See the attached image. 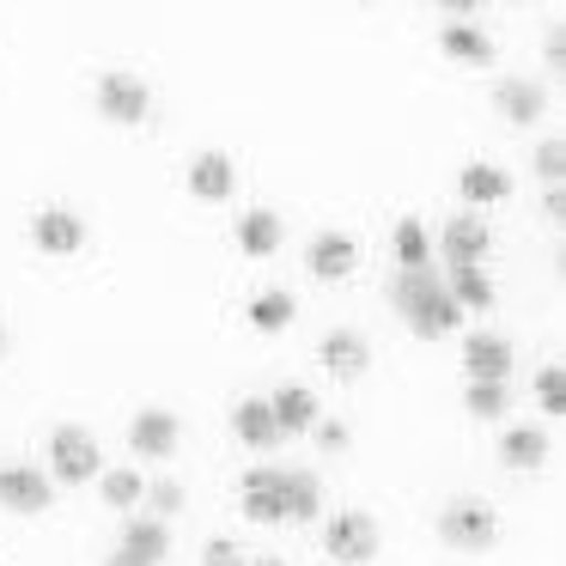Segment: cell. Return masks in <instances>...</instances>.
<instances>
[{
	"instance_id": "6da1fadb",
	"label": "cell",
	"mask_w": 566,
	"mask_h": 566,
	"mask_svg": "<svg viewBox=\"0 0 566 566\" xmlns=\"http://www.w3.org/2000/svg\"><path fill=\"white\" fill-rule=\"evenodd\" d=\"M390 305L408 317V329H415L420 342H439V335H451L457 323H463L457 298L444 293V281H439L432 269H408L402 281L390 286Z\"/></svg>"
},
{
	"instance_id": "7a4b0ae2",
	"label": "cell",
	"mask_w": 566,
	"mask_h": 566,
	"mask_svg": "<svg viewBox=\"0 0 566 566\" xmlns=\"http://www.w3.org/2000/svg\"><path fill=\"white\" fill-rule=\"evenodd\" d=\"M50 469H55V481H67V488L92 481V475L104 469L98 439H92V432H80V427H55V439H50Z\"/></svg>"
},
{
	"instance_id": "3957f363",
	"label": "cell",
	"mask_w": 566,
	"mask_h": 566,
	"mask_svg": "<svg viewBox=\"0 0 566 566\" xmlns=\"http://www.w3.org/2000/svg\"><path fill=\"white\" fill-rule=\"evenodd\" d=\"M323 548H329L342 566H366L371 554H378V524H371L366 512H342V517H329V530H323Z\"/></svg>"
},
{
	"instance_id": "277c9868",
	"label": "cell",
	"mask_w": 566,
	"mask_h": 566,
	"mask_svg": "<svg viewBox=\"0 0 566 566\" xmlns=\"http://www.w3.org/2000/svg\"><path fill=\"white\" fill-rule=\"evenodd\" d=\"M98 111L111 116V123H123V128L147 123V111H153L147 80H135V74H104V80H98Z\"/></svg>"
},
{
	"instance_id": "5b68a950",
	"label": "cell",
	"mask_w": 566,
	"mask_h": 566,
	"mask_svg": "<svg viewBox=\"0 0 566 566\" xmlns=\"http://www.w3.org/2000/svg\"><path fill=\"white\" fill-rule=\"evenodd\" d=\"M439 530H444L451 548H493V536H500L493 512H488V505H475V500H457L451 512L439 517Z\"/></svg>"
},
{
	"instance_id": "8992f818",
	"label": "cell",
	"mask_w": 566,
	"mask_h": 566,
	"mask_svg": "<svg viewBox=\"0 0 566 566\" xmlns=\"http://www.w3.org/2000/svg\"><path fill=\"white\" fill-rule=\"evenodd\" d=\"M439 250H444L451 269H481L488 250H493V232L481 220H451V226H444V238H439Z\"/></svg>"
},
{
	"instance_id": "52a82bcc",
	"label": "cell",
	"mask_w": 566,
	"mask_h": 566,
	"mask_svg": "<svg viewBox=\"0 0 566 566\" xmlns=\"http://www.w3.org/2000/svg\"><path fill=\"white\" fill-rule=\"evenodd\" d=\"M0 505H13V512H43V505H50V475H43V469H25V463L0 469Z\"/></svg>"
},
{
	"instance_id": "ba28073f",
	"label": "cell",
	"mask_w": 566,
	"mask_h": 566,
	"mask_svg": "<svg viewBox=\"0 0 566 566\" xmlns=\"http://www.w3.org/2000/svg\"><path fill=\"white\" fill-rule=\"evenodd\" d=\"M31 238H38V250H50V256H74V250L86 244V226H80L67 208H50V213L31 220Z\"/></svg>"
},
{
	"instance_id": "9c48e42d",
	"label": "cell",
	"mask_w": 566,
	"mask_h": 566,
	"mask_svg": "<svg viewBox=\"0 0 566 566\" xmlns=\"http://www.w3.org/2000/svg\"><path fill=\"white\" fill-rule=\"evenodd\" d=\"M232 159H226V153H196V159H189V196L196 201H226L232 196Z\"/></svg>"
},
{
	"instance_id": "30bf717a",
	"label": "cell",
	"mask_w": 566,
	"mask_h": 566,
	"mask_svg": "<svg viewBox=\"0 0 566 566\" xmlns=\"http://www.w3.org/2000/svg\"><path fill=\"white\" fill-rule=\"evenodd\" d=\"M463 371L469 378H488V384H505V371H512V347H505L500 335H469L463 342Z\"/></svg>"
},
{
	"instance_id": "8fae6325",
	"label": "cell",
	"mask_w": 566,
	"mask_h": 566,
	"mask_svg": "<svg viewBox=\"0 0 566 566\" xmlns=\"http://www.w3.org/2000/svg\"><path fill=\"white\" fill-rule=\"evenodd\" d=\"M354 262H359L354 238H342V232L311 238V274H317V281H347V274H354Z\"/></svg>"
},
{
	"instance_id": "7c38bea8",
	"label": "cell",
	"mask_w": 566,
	"mask_h": 566,
	"mask_svg": "<svg viewBox=\"0 0 566 566\" xmlns=\"http://www.w3.org/2000/svg\"><path fill=\"white\" fill-rule=\"evenodd\" d=\"M128 444H135L140 457H171V451H177V415H165V408H147V415H135V427H128Z\"/></svg>"
},
{
	"instance_id": "4fadbf2b",
	"label": "cell",
	"mask_w": 566,
	"mask_h": 566,
	"mask_svg": "<svg viewBox=\"0 0 566 566\" xmlns=\"http://www.w3.org/2000/svg\"><path fill=\"white\" fill-rule=\"evenodd\" d=\"M366 335H354V329H329L323 335V366L335 371V378H359L366 371Z\"/></svg>"
},
{
	"instance_id": "5bb4252c",
	"label": "cell",
	"mask_w": 566,
	"mask_h": 566,
	"mask_svg": "<svg viewBox=\"0 0 566 566\" xmlns=\"http://www.w3.org/2000/svg\"><path fill=\"white\" fill-rule=\"evenodd\" d=\"M269 408H274V427H281V432H305V427H317V396H311L305 384H286V390H274V396H269Z\"/></svg>"
},
{
	"instance_id": "9a60e30c",
	"label": "cell",
	"mask_w": 566,
	"mask_h": 566,
	"mask_svg": "<svg viewBox=\"0 0 566 566\" xmlns=\"http://www.w3.org/2000/svg\"><path fill=\"white\" fill-rule=\"evenodd\" d=\"M439 50L457 55V62H469V67H488L493 62V38L481 25H469V19H463V25H444L439 31Z\"/></svg>"
},
{
	"instance_id": "2e32d148",
	"label": "cell",
	"mask_w": 566,
	"mask_h": 566,
	"mask_svg": "<svg viewBox=\"0 0 566 566\" xmlns=\"http://www.w3.org/2000/svg\"><path fill=\"white\" fill-rule=\"evenodd\" d=\"M232 427H238V439H244V444H256V451H274V444L286 439V432L274 427V408H269V402H238Z\"/></svg>"
},
{
	"instance_id": "e0dca14e",
	"label": "cell",
	"mask_w": 566,
	"mask_h": 566,
	"mask_svg": "<svg viewBox=\"0 0 566 566\" xmlns=\"http://www.w3.org/2000/svg\"><path fill=\"white\" fill-rule=\"evenodd\" d=\"M123 548H128V554H140L147 566H159V560H165V548H171V536H165L159 517H128V524H123Z\"/></svg>"
},
{
	"instance_id": "ac0fdd59",
	"label": "cell",
	"mask_w": 566,
	"mask_h": 566,
	"mask_svg": "<svg viewBox=\"0 0 566 566\" xmlns=\"http://www.w3.org/2000/svg\"><path fill=\"white\" fill-rule=\"evenodd\" d=\"M238 244H244V256H274V250H281V220H274L269 208L244 213V220H238Z\"/></svg>"
},
{
	"instance_id": "d6986e66",
	"label": "cell",
	"mask_w": 566,
	"mask_h": 566,
	"mask_svg": "<svg viewBox=\"0 0 566 566\" xmlns=\"http://www.w3.org/2000/svg\"><path fill=\"white\" fill-rule=\"evenodd\" d=\"M457 189H463V201H475V208H481V201H505V196H512V177H505L500 165H469V171L457 177Z\"/></svg>"
},
{
	"instance_id": "ffe728a7",
	"label": "cell",
	"mask_w": 566,
	"mask_h": 566,
	"mask_svg": "<svg viewBox=\"0 0 566 566\" xmlns=\"http://www.w3.org/2000/svg\"><path fill=\"white\" fill-rule=\"evenodd\" d=\"M500 457H505L512 469H542V463H548V439H542L536 427H512V432L500 439Z\"/></svg>"
},
{
	"instance_id": "44dd1931",
	"label": "cell",
	"mask_w": 566,
	"mask_h": 566,
	"mask_svg": "<svg viewBox=\"0 0 566 566\" xmlns=\"http://www.w3.org/2000/svg\"><path fill=\"white\" fill-rule=\"evenodd\" d=\"M444 293L457 298V311H493V281L481 269H451Z\"/></svg>"
},
{
	"instance_id": "7402d4cb",
	"label": "cell",
	"mask_w": 566,
	"mask_h": 566,
	"mask_svg": "<svg viewBox=\"0 0 566 566\" xmlns=\"http://www.w3.org/2000/svg\"><path fill=\"white\" fill-rule=\"evenodd\" d=\"M542 104H548V98H542L536 80H500V111L512 116V123H536Z\"/></svg>"
},
{
	"instance_id": "603a6c76",
	"label": "cell",
	"mask_w": 566,
	"mask_h": 566,
	"mask_svg": "<svg viewBox=\"0 0 566 566\" xmlns=\"http://www.w3.org/2000/svg\"><path fill=\"white\" fill-rule=\"evenodd\" d=\"M281 512L293 517V524L317 517V475H286L281 481Z\"/></svg>"
},
{
	"instance_id": "cb8c5ba5",
	"label": "cell",
	"mask_w": 566,
	"mask_h": 566,
	"mask_svg": "<svg viewBox=\"0 0 566 566\" xmlns=\"http://www.w3.org/2000/svg\"><path fill=\"white\" fill-rule=\"evenodd\" d=\"M250 323H256L262 335L286 329V323H293V293H262V298H250Z\"/></svg>"
},
{
	"instance_id": "d4e9b609",
	"label": "cell",
	"mask_w": 566,
	"mask_h": 566,
	"mask_svg": "<svg viewBox=\"0 0 566 566\" xmlns=\"http://www.w3.org/2000/svg\"><path fill=\"white\" fill-rule=\"evenodd\" d=\"M463 408H469L475 420H500V415H505V384L469 378V390H463Z\"/></svg>"
},
{
	"instance_id": "484cf974",
	"label": "cell",
	"mask_w": 566,
	"mask_h": 566,
	"mask_svg": "<svg viewBox=\"0 0 566 566\" xmlns=\"http://www.w3.org/2000/svg\"><path fill=\"white\" fill-rule=\"evenodd\" d=\"M244 517H250V524H286L281 488H244Z\"/></svg>"
},
{
	"instance_id": "4316f807",
	"label": "cell",
	"mask_w": 566,
	"mask_h": 566,
	"mask_svg": "<svg viewBox=\"0 0 566 566\" xmlns=\"http://www.w3.org/2000/svg\"><path fill=\"white\" fill-rule=\"evenodd\" d=\"M396 256H402V269H427V232H420V220L396 226Z\"/></svg>"
},
{
	"instance_id": "83f0119b",
	"label": "cell",
	"mask_w": 566,
	"mask_h": 566,
	"mask_svg": "<svg viewBox=\"0 0 566 566\" xmlns=\"http://www.w3.org/2000/svg\"><path fill=\"white\" fill-rule=\"evenodd\" d=\"M104 500H111L116 512H128V505L140 500V475L135 469H111V475H104Z\"/></svg>"
},
{
	"instance_id": "f1b7e54d",
	"label": "cell",
	"mask_w": 566,
	"mask_h": 566,
	"mask_svg": "<svg viewBox=\"0 0 566 566\" xmlns=\"http://www.w3.org/2000/svg\"><path fill=\"white\" fill-rule=\"evenodd\" d=\"M536 390H542V415H566V378H560V366L536 371Z\"/></svg>"
},
{
	"instance_id": "f546056e",
	"label": "cell",
	"mask_w": 566,
	"mask_h": 566,
	"mask_svg": "<svg viewBox=\"0 0 566 566\" xmlns=\"http://www.w3.org/2000/svg\"><path fill=\"white\" fill-rule=\"evenodd\" d=\"M536 171L548 177V184L566 171V147H560V140H542V147H536Z\"/></svg>"
},
{
	"instance_id": "4dcf8cb0",
	"label": "cell",
	"mask_w": 566,
	"mask_h": 566,
	"mask_svg": "<svg viewBox=\"0 0 566 566\" xmlns=\"http://www.w3.org/2000/svg\"><path fill=\"white\" fill-rule=\"evenodd\" d=\"M201 566H244V554H238L226 536H213L208 548H201Z\"/></svg>"
},
{
	"instance_id": "1f68e13d",
	"label": "cell",
	"mask_w": 566,
	"mask_h": 566,
	"mask_svg": "<svg viewBox=\"0 0 566 566\" xmlns=\"http://www.w3.org/2000/svg\"><path fill=\"white\" fill-rule=\"evenodd\" d=\"M153 512H184V488H177V481H159V488H153Z\"/></svg>"
},
{
	"instance_id": "d6a6232c",
	"label": "cell",
	"mask_w": 566,
	"mask_h": 566,
	"mask_svg": "<svg viewBox=\"0 0 566 566\" xmlns=\"http://www.w3.org/2000/svg\"><path fill=\"white\" fill-rule=\"evenodd\" d=\"M317 444L323 451H347V427H317Z\"/></svg>"
},
{
	"instance_id": "836d02e7",
	"label": "cell",
	"mask_w": 566,
	"mask_h": 566,
	"mask_svg": "<svg viewBox=\"0 0 566 566\" xmlns=\"http://www.w3.org/2000/svg\"><path fill=\"white\" fill-rule=\"evenodd\" d=\"M104 566H147V560H140V554H128V548H116V554H111V560H104Z\"/></svg>"
},
{
	"instance_id": "e575fe53",
	"label": "cell",
	"mask_w": 566,
	"mask_h": 566,
	"mask_svg": "<svg viewBox=\"0 0 566 566\" xmlns=\"http://www.w3.org/2000/svg\"><path fill=\"white\" fill-rule=\"evenodd\" d=\"M256 566H286V560H274V554H269V560H256Z\"/></svg>"
},
{
	"instance_id": "d590c367",
	"label": "cell",
	"mask_w": 566,
	"mask_h": 566,
	"mask_svg": "<svg viewBox=\"0 0 566 566\" xmlns=\"http://www.w3.org/2000/svg\"><path fill=\"white\" fill-rule=\"evenodd\" d=\"M0 354H7V329H0Z\"/></svg>"
}]
</instances>
